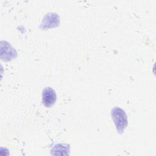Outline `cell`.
Wrapping results in <instances>:
<instances>
[{"label": "cell", "mask_w": 156, "mask_h": 156, "mask_svg": "<svg viewBox=\"0 0 156 156\" xmlns=\"http://www.w3.org/2000/svg\"><path fill=\"white\" fill-rule=\"evenodd\" d=\"M111 116L118 133H123L128 124L127 116L125 112L121 108L115 107L111 111Z\"/></svg>", "instance_id": "cell-1"}, {"label": "cell", "mask_w": 156, "mask_h": 156, "mask_svg": "<svg viewBox=\"0 0 156 156\" xmlns=\"http://www.w3.org/2000/svg\"><path fill=\"white\" fill-rule=\"evenodd\" d=\"M17 52L12 45L6 41L1 42V58L4 61H10L16 58Z\"/></svg>", "instance_id": "cell-2"}, {"label": "cell", "mask_w": 156, "mask_h": 156, "mask_svg": "<svg viewBox=\"0 0 156 156\" xmlns=\"http://www.w3.org/2000/svg\"><path fill=\"white\" fill-rule=\"evenodd\" d=\"M60 18L55 13H47L43 18L40 27L42 29L55 27L59 25Z\"/></svg>", "instance_id": "cell-3"}, {"label": "cell", "mask_w": 156, "mask_h": 156, "mask_svg": "<svg viewBox=\"0 0 156 156\" xmlns=\"http://www.w3.org/2000/svg\"><path fill=\"white\" fill-rule=\"evenodd\" d=\"M57 99L55 91L51 87H46L42 92V103L46 107L52 106Z\"/></svg>", "instance_id": "cell-4"}, {"label": "cell", "mask_w": 156, "mask_h": 156, "mask_svg": "<svg viewBox=\"0 0 156 156\" xmlns=\"http://www.w3.org/2000/svg\"><path fill=\"white\" fill-rule=\"evenodd\" d=\"M51 153L54 155H68L69 154V145L65 143L57 144L52 147Z\"/></svg>", "instance_id": "cell-5"}]
</instances>
